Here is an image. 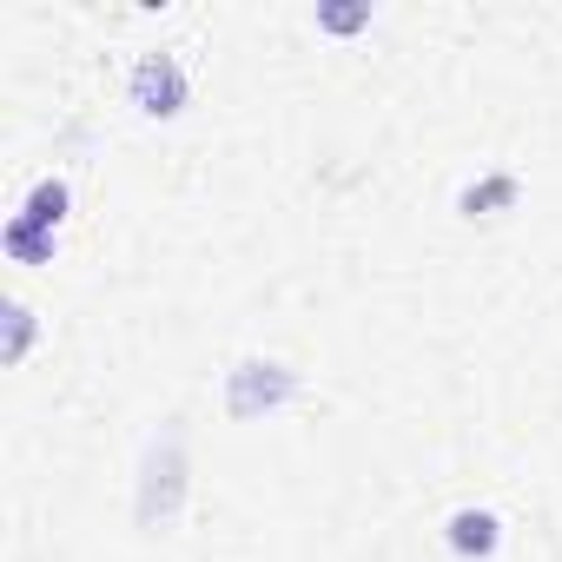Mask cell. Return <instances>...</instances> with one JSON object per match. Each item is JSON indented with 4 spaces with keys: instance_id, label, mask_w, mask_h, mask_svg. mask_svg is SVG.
<instances>
[{
    "instance_id": "3",
    "label": "cell",
    "mask_w": 562,
    "mask_h": 562,
    "mask_svg": "<svg viewBox=\"0 0 562 562\" xmlns=\"http://www.w3.org/2000/svg\"><path fill=\"white\" fill-rule=\"evenodd\" d=\"M299 391V378L285 364H271V358H245L232 378H225V411L232 417H258V411H278Z\"/></svg>"
},
{
    "instance_id": "2",
    "label": "cell",
    "mask_w": 562,
    "mask_h": 562,
    "mask_svg": "<svg viewBox=\"0 0 562 562\" xmlns=\"http://www.w3.org/2000/svg\"><path fill=\"white\" fill-rule=\"evenodd\" d=\"M126 93H133V106H139V113H153V120H172V113H186V93H192V80H186V67H179L166 47H153V54H139V60H133V80H126Z\"/></svg>"
},
{
    "instance_id": "9",
    "label": "cell",
    "mask_w": 562,
    "mask_h": 562,
    "mask_svg": "<svg viewBox=\"0 0 562 562\" xmlns=\"http://www.w3.org/2000/svg\"><path fill=\"white\" fill-rule=\"evenodd\" d=\"M27 345H34V312H27V305H8V351H0V358L21 364V358H27Z\"/></svg>"
},
{
    "instance_id": "1",
    "label": "cell",
    "mask_w": 562,
    "mask_h": 562,
    "mask_svg": "<svg viewBox=\"0 0 562 562\" xmlns=\"http://www.w3.org/2000/svg\"><path fill=\"white\" fill-rule=\"evenodd\" d=\"M179 496H186V443L179 430H166L146 457V483H139V522L146 529H166L179 516Z\"/></svg>"
},
{
    "instance_id": "5",
    "label": "cell",
    "mask_w": 562,
    "mask_h": 562,
    "mask_svg": "<svg viewBox=\"0 0 562 562\" xmlns=\"http://www.w3.org/2000/svg\"><path fill=\"white\" fill-rule=\"evenodd\" d=\"M516 172H490V179H476V186H463L457 192V212L463 218H490V212H503V205H516Z\"/></svg>"
},
{
    "instance_id": "8",
    "label": "cell",
    "mask_w": 562,
    "mask_h": 562,
    "mask_svg": "<svg viewBox=\"0 0 562 562\" xmlns=\"http://www.w3.org/2000/svg\"><path fill=\"white\" fill-rule=\"evenodd\" d=\"M318 27L325 34H358V27H371V8H364V0H325Z\"/></svg>"
},
{
    "instance_id": "4",
    "label": "cell",
    "mask_w": 562,
    "mask_h": 562,
    "mask_svg": "<svg viewBox=\"0 0 562 562\" xmlns=\"http://www.w3.org/2000/svg\"><path fill=\"white\" fill-rule=\"evenodd\" d=\"M496 542H503V522L490 509H457L450 516V549L457 555H496Z\"/></svg>"
},
{
    "instance_id": "6",
    "label": "cell",
    "mask_w": 562,
    "mask_h": 562,
    "mask_svg": "<svg viewBox=\"0 0 562 562\" xmlns=\"http://www.w3.org/2000/svg\"><path fill=\"white\" fill-rule=\"evenodd\" d=\"M67 205H74V192H67V179H41L27 199H21V212L14 218H27V225H41V232H60V218H67Z\"/></svg>"
},
{
    "instance_id": "7",
    "label": "cell",
    "mask_w": 562,
    "mask_h": 562,
    "mask_svg": "<svg viewBox=\"0 0 562 562\" xmlns=\"http://www.w3.org/2000/svg\"><path fill=\"white\" fill-rule=\"evenodd\" d=\"M0 245H8L14 265H54V232H41V225H27V218H8Z\"/></svg>"
}]
</instances>
